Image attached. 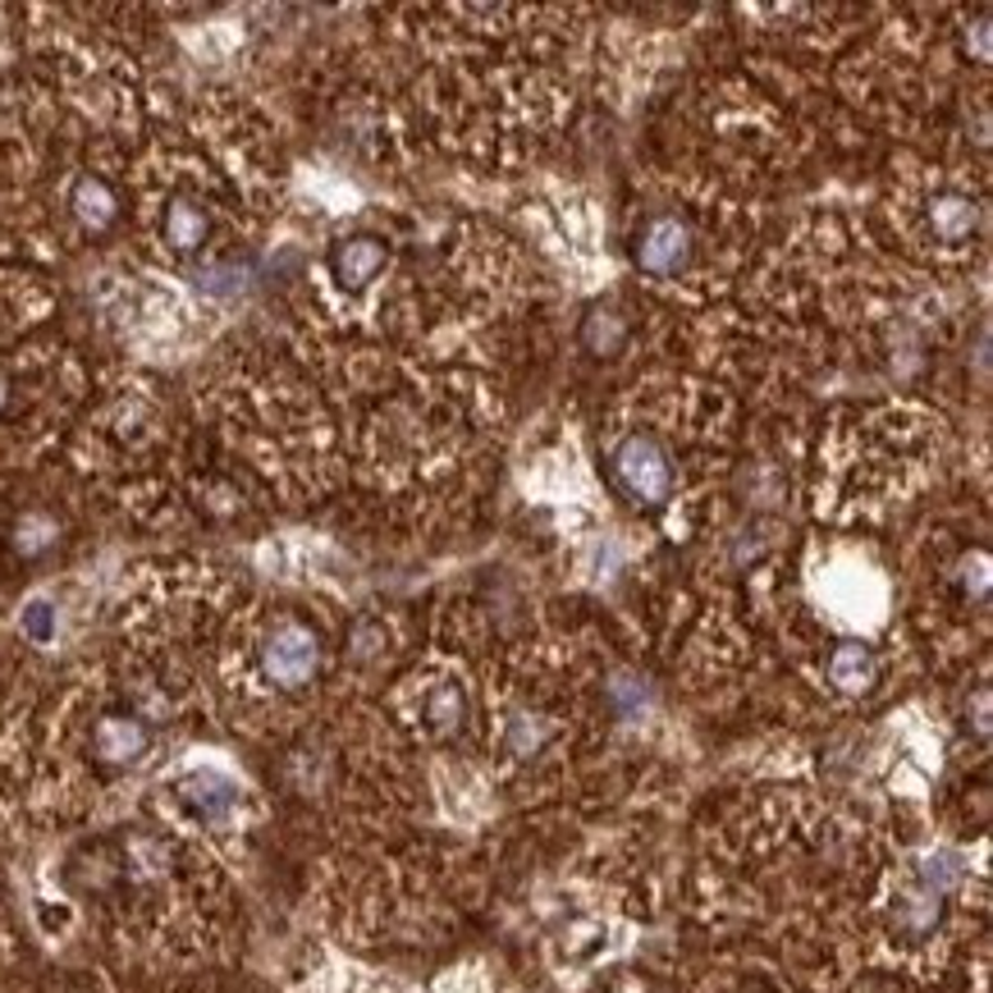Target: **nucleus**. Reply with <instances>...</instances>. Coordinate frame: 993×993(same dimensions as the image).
Here are the masks:
<instances>
[{"instance_id": "f257e3e1", "label": "nucleus", "mask_w": 993, "mask_h": 993, "mask_svg": "<svg viewBox=\"0 0 993 993\" xmlns=\"http://www.w3.org/2000/svg\"><path fill=\"white\" fill-rule=\"evenodd\" d=\"M609 471H613V481H619V490L627 494L632 504H642V509L669 504V494H673V458H669V448H665L659 435L627 431L619 444L609 448Z\"/></svg>"}, {"instance_id": "f03ea898", "label": "nucleus", "mask_w": 993, "mask_h": 993, "mask_svg": "<svg viewBox=\"0 0 993 993\" xmlns=\"http://www.w3.org/2000/svg\"><path fill=\"white\" fill-rule=\"evenodd\" d=\"M256 659H262V678L271 687H279V692L307 687L321 669V636L302 619H275L262 636Z\"/></svg>"}, {"instance_id": "7ed1b4c3", "label": "nucleus", "mask_w": 993, "mask_h": 993, "mask_svg": "<svg viewBox=\"0 0 993 993\" xmlns=\"http://www.w3.org/2000/svg\"><path fill=\"white\" fill-rule=\"evenodd\" d=\"M692 252H696L692 225L678 211H650L632 234V266L650 279H678L692 266Z\"/></svg>"}, {"instance_id": "20e7f679", "label": "nucleus", "mask_w": 993, "mask_h": 993, "mask_svg": "<svg viewBox=\"0 0 993 993\" xmlns=\"http://www.w3.org/2000/svg\"><path fill=\"white\" fill-rule=\"evenodd\" d=\"M325 262H330V275H335L339 289L358 294L371 279H381V271L390 266V243L381 234H344V239H335Z\"/></svg>"}, {"instance_id": "39448f33", "label": "nucleus", "mask_w": 993, "mask_h": 993, "mask_svg": "<svg viewBox=\"0 0 993 993\" xmlns=\"http://www.w3.org/2000/svg\"><path fill=\"white\" fill-rule=\"evenodd\" d=\"M175 792H179V801L188 811H193L198 819H206V824H220V819H229L234 811H239V783H234V778H225L220 769H193V774H183L179 783H175Z\"/></svg>"}, {"instance_id": "423d86ee", "label": "nucleus", "mask_w": 993, "mask_h": 993, "mask_svg": "<svg viewBox=\"0 0 993 993\" xmlns=\"http://www.w3.org/2000/svg\"><path fill=\"white\" fill-rule=\"evenodd\" d=\"M577 344L590 352V358H619V352L632 344V321L619 302H590L582 312L577 325Z\"/></svg>"}, {"instance_id": "0eeeda50", "label": "nucleus", "mask_w": 993, "mask_h": 993, "mask_svg": "<svg viewBox=\"0 0 993 993\" xmlns=\"http://www.w3.org/2000/svg\"><path fill=\"white\" fill-rule=\"evenodd\" d=\"M92 746H97V755L106 765L124 769V765H137L142 755L152 751V728L133 715H106L97 723V732H92Z\"/></svg>"}, {"instance_id": "6e6552de", "label": "nucleus", "mask_w": 993, "mask_h": 993, "mask_svg": "<svg viewBox=\"0 0 993 993\" xmlns=\"http://www.w3.org/2000/svg\"><path fill=\"white\" fill-rule=\"evenodd\" d=\"M211 239V216L193 202V198H175L170 206H165V216H160V243L179 252V256H193L202 252Z\"/></svg>"}, {"instance_id": "1a4fd4ad", "label": "nucleus", "mask_w": 993, "mask_h": 993, "mask_svg": "<svg viewBox=\"0 0 993 993\" xmlns=\"http://www.w3.org/2000/svg\"><path fill=\"white\" fill-rule=\"evenodd\" d=\"M925 216H930L934 239H943V243H966V239H971V234L980 229V206H976V198L957 193V188H943V193H934Z\"/></svg>"}, {"instance_id": "9d476101", "label": "nucleus", "mask_w": 993, "mask_h": 993, "mask_svg": "<svg viewBox=\"0 0 993 993\" xmlns=\"http://www.w3.org/2000/svg\"><path fill=\"white\" fill-rule=\"evenodd\" d=\"M829 682L847 696H861L880 682V659L865 642H838L829 650Z\"/></svg>"}, {"instance_id": "9b49d317", "label": "nucleus", "mask_w": 993, "mask_h": 993, "mask_svg": "<svg viewBox=\"0 0 993 993\" xmlns=\"http://www.w3.org/2000/svg\"><path fill=\"white\" fill-rule=\"evenodd\" d=\"M69 206H74L79 225L92 229V234L110 229L115 216H120V198H115V188L101 175H79L74 188H69Z\"/></svg>"}, {"instance_id": "f8f14e48", "label": "nucleus", "mask_w": 993, "mask_h": 993, "mask_svg": "<svg viewBox=\"0 0 993 993\" xmlns=\"http://www.w3.org/2000/svg\"><path fill=\"white\" fill-rule=\"evenodd\" d=\"M467 719V696L458 682H440V687L426 692L421 701V723L435 732V738H448V732H458Z\"/></svg>"}, {"instance_id": "ddd939ff", "label": "nucleus", "mask_w": 993, "mask_h": 993, "mask_svg": "<svg viewBox=\"0 0 993 993\" xmlns=\"http://www.w3.org/2000/svg\"><path fill=\"white\" fill-rule=\"evenodd\" d=\"M23 632H28L33 642H51V636H56V609L46 600L28 605V613H23Z\"/></svg>"}]
</instances>
